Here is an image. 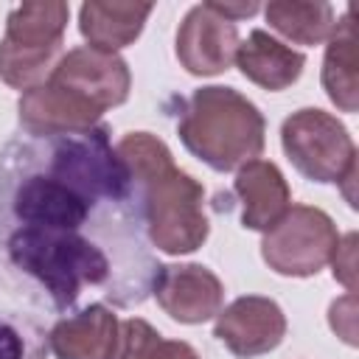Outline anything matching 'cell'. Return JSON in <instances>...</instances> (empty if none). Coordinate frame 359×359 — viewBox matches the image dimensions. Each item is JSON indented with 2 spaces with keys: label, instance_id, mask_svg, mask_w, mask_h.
<instances>
[{
  "label": "cell",
  "instance_id": "7c38bea8",
  "mask_svg": "<svg viewBox=\"0 0 359 359\" xmlns=\"http://www.w3.org/2000/svg\"><path fill=\"white\" fill-rule=\"evenodd\" d=\"M236 65L250 81H255L266 90H283L300 76L306 56L300 50H292L283 42L272 39L266 31L255 28V31H250V36L244 42H238Z\"/></svg>",
  "mask_w": 359,
  "mask_h": 359
},
{
  "label": "cell",
  "instance_id": "9c48e42d",
  "mask_svg": "<svg viewBox=\"0 0 359 359\" xmlns=\"http://www.w3.org/2000/svg\"><path fill=\"white\" fill-rule=\"evenodd\" d=\"M222 292L224 289L219 278L199 264L163 266V275L154 286L157 303L180 323H205L219 314Z\"/></svg>",
  "mask_w": 359,
  "mask_h": 359
},
{
  "label": "cell",
  "instance_id": "52a82bcc",
  "mask_svg": "<svg viewBox=\"0 0 359 359\" xmlns=\"http://www.w3.org/2000/svg\"><path fill=\"white\" fill-rule=\"evenodd\" d=\"M238 50L236 22L216 14L208 3L194 6L177 31V56L194 76H213L230 67Z\"/></svg>",
  "mask_w": 359,
  "mask_h": 359
},
{
  "label": "cell",
  "instance_id": "5bb4252c",
  "mask_svg": "<svg viewBox=\"0 0 359 359\" xmlns=\"http://www.w3.org/2000/svg\"><path fill=\"white\" fill-rule=\"evenodd\" d=\"M67 22L65 3H25L8 14L3 45L14 50H59L62 31Z\"/></svg>",
  "mask_w": 359,
  "mask_h": 359
},
{
  "label": "cell",
  "instance_id": "9a60e30c",
  "mask_svg": "<svg viewBox=\"0 0 359 359\" xmlns=\"http://www.w3.org/2000/svg\"><path fill=\"white\" fill-rule=\"evenodd\" d=\"M353 25H351V11L342 14L339 31H334L331 45L325 50V65H323V84L328 90V98L339 104L345 112L356 109V56H353Z\"/></svg>",
  "mask_w": 359,
  "mask_h": 359
},
{
  "label": "cell",
  "instance_id": "d6986e66",
  "mask_svg": "<svg viewBox=\"0 0 359 359\" xmlns=\"http://www.w3.org/2000/svg\"><path fill=\"white\" fill-rule=\"evenodd\" d=\"M216 14H222L224 20H230V22H236V20H241V17H252L261 6L258 3H208Z\"/></svg>",
  "mask_w": 359,
  "mask_h": 359
},
{
  "label": "cell",
  "instance_id": "7a4b0ae2",
  "mask_svg": "<svg viewBox=\"0 0 359 359\" xmlns=\"http://www.w3.org/2000/svg\"><path fill=\"white\" fill-rule=\"evenodd\" d=\"M115 146L146 185L149 238L171 255L196 250L208 238V219L202 216V185L177 171L165 143L154 140L149 132H132Z\"/></svg>",
  "mask_w": 359,
  "mask_h": 359
},
{
  "label": "cell",
  "instance_id": "ac0fdd59",
  "mask_svg": "<svg viewBox=\"0 0 359 359\" xmlns=\"http://www.w3.org/2000/svg\"><path fill=\"white\" fill-rule=\"evenodd\" d=\"M48 331L31 314L0 309V359H48Z\"/></svg>",
  "mask_w": 359,
  "mask_h": 359
},
{
  "label": "cell",
  "instance_id": "8992f818",
  "mask_svg": "<svg viewBox=\"0 0 359 359\" xmlns=\"http://www.w3.org/2000/svg\"><path fill=\"white\" fill-rule=\"evenodd\" d=\"M48 84L76 95L93 109L104 112L107 107H118L129 95V70L126 62L109 50L98 48H76L70 50L48 76Z\"/></svg>",
  "mask_w": 359,
  "mask_h": 359
},
{
  "label": "cell",
  "instance_id": "ba28073f",
  "mask_svg": "<svg viewBox=\"0 0 359 359\" xmlns=\"http://www.w3.org/2000/svg\"><path fill=\"white\" fill-rule=\"evenodd\" d=\"M286 334L283 311L269 297H238L216 317L213 337L224 342L236 356L252 359L280 345Z\"/></svg>",
  "mask_w": 359,
  "mask_h": 359
},
{
  "label": "cell",
  "instance_id": "8fae6325",
  "mask_svg": "<svg viewBox=\"0 0 359 359\" xmlns=\"http://www.w3.org/2000/svg\"><path fill=\"white\" fill-rule=\"evenodd\" d=\"M233 188L244 202V213H241L244 227L266 233L280 222L289 202V191L275 163H266V160L247 163L238 171Z\"/></svg>",
  "mask_w": 359,
  "mask_h": 359
},
{
  "label": "cell",
  "instance_id": "277c9868",
  "mask_svg": "<svg viewBox=\"0 0 359 359\" xmlns=\"http://www.w3.org/2000/svg\"><path fill=\"white\" fill-rule=\"evenodd\" d=\"M280 140L294 168L314 182H339L356 171V149L348 129L323 109H300L286 118Z\"/></svg>",
  "mask_w": 359,
  "mask_h": 359
},
{
  "label": "cell",
  "instance_id": "5b68a950",
  "mask_svg": "<svg viewBox=\"0 0 359 359\" xmlns=\"http://www.w3.org/2000/svg\"><path fill=\"white\" fill-rule=\"evenodd\" d=\"M339 238L334 233L331 219L317 208H292L286 219H280L261 244L264 261L280 275H317L337 250Z\"/></svg>",
  "mask_w": 359,
  "mask_h": 359
},
{
  "label": "cell",
  "instance_id": "6da1fadb",
  "mask_svg": "<svg viewBox=\"0 0 359 359\" xmlns=\"http://www.w3.org/2000/svg\"><path fill=\"white\" fill-rule=\"evenodd\" d=\"M163 275L146 185L107 123L20 126L0 146V286L45 317L143 306Z\"/></svg>",
  "mask_w": 359,
  "mask_h": 359
},
{
  "label": "cell",
  "instance_id": "2e32d148",
  "mask_svg": "<svg viewBox=\"0 0 359 359\" xmlns=\"http://www.w3.org/2000/svg\"><path fill=\"white\" fill-rule=\"evenodd\" d=\"M266 22L300 45L323 42L334 28V8L328 3H269Z\"/></svg>",
  "mask_w": 359,
  "mask_h": 359
},
{
  "label": "cell",
  "instance_id": "e0dca14e",
  "mask_svg": "<svg viewBox=\"0 0 359 359\" xmlns=\"http://www.w3.org/2000/svg\"><path fill=\"white\" fill-rule=\"evenodd\" d=\"M112 359H199L188 342L163 339L146 320H123Z\"/></svg>",
  "mask_w": 359,
  "mask_h": 359
},
{
  "label": "cell",
  "instance_id": "3957f363",
  "mask_svg": "<svg viewBox=\"0 0 359 359\" xmlns=\"http://www.w3.org/2000/svg\"><path fill=\"white\" fill-rule=\"evenodd\" d=\"M177 132L185 149L213 171H233L241 163H252L264 149V118L233 87L196 90L182 101Z\"/></svg>",
  "mask_w": 359,
  "mask_h": 359
},
{
  "label": "cell",
  "instance_id": "30bf717a",
  "mask_svg": "<svg viewBox=\"0 0 359 359\" xmlns=\"http://www.w3.org/2000/svg\"><path fill=\"white\" fill-rule=\"evenodd\" d=\"M48 345L59 359H112L118 348V323L104 303H90L56 320L48 331Z\"/></svg>",
  "mask_w": 359,
  "mask_h": 359
},
{
  "label": "cell",
  "instance_id": "4fadbf2b",
  "mask_svg": "<svg viewBox=\"0 0 359 359\" xmlns=\"http://www.w3.org/2000/svg\"><path fill=\"white\" fill-rule=\"evenodd\" d=\"M151 8V3H84L79 8V28L81 36L90 39V48L112 53L115 48L129 45L140 34Z\"/></svg>",
  "mask_w": 359,
  "mask_h": 359
}]
</instances>
